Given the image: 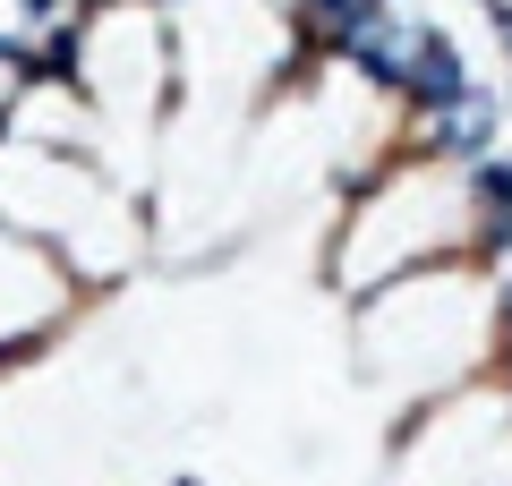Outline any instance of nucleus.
Listing matches in <instances>:
<instances>
[{
    "instance_id": "obj_1",
    "label": "nucleus",
    "mask_w": 512,
    "mask_h": 486,
    "mask_svg": "<svg viewBox=\"0 0 512 486\" xmlns=\"http://www.w3.org/2000/svg\"><path fill=\"white\" fill-rule=\"evenodd\" d=\"M350 333H359V367L367 384H393L419 401H444L461 384H478L495 350V299L478 265H427L410 282L376 290V299L350 307Z\"/></svg>"
},
{
    "instance_id": "obj_2",
    "label": "nucleus",
    "mask_w": 512,
    "mask_h": 486,
    "mask_svg": "<svg viewBox=\"0 0 512 486\" xmlns=\"http://www.w3.org/2000/svg\"><path fill=\"white\" fill-rule=\"evenodd\" d=\"M77 299H86V282L52 248H35L26 231L0 222V367H18L26 350H43L77 316Z\"/></svg>"
},
{
    "instance_id": "obj_3",
    "label": "nucleus",
    "mask_w": 512,
    "mask_h": 486,
    "mask_svg": "<svg viewBox=\"0 0 512 486\" xmlns=\"http://www.w3.org/2000/svg\"><path fill=\"white\" fill-rule=\"evenodd\" d=\"M461 214H470V265H512V154H487L461 171Z\"/></svg>"
},
{
    "instance_id": "obj_4",
    "label": "nucleus",
    "mask_w": 512,
    "mask_h": 486,
    "mask_svg": "<svg viewBox=\"0 0 512 486\" xmlns=\"http://www.w3.org/2000/svg\"><path fill=\"white\" fill-rule=\"evenodd\" d=\"M495 43H504V52H512V26H504V35H495Z\"/></svg>"
}]
</instances>
